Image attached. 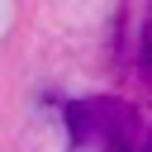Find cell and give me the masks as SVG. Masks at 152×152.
I'll return each mask as SVG.
<instances>
[{
	"mask_svg": "<svg viewBox=\"0 0 152 152\" xmlns=\"http://www.w3.org/2000/svg\"><path fill=\"white\" fill-rule=\"evenodd\" d=\"M66 133H71V142H81V147L100 142L104 152H128V147H133V133H138V114H133L124 100L90 95V100L66 104Z\"/></svg>",
	"mask_w": 152,
	"mask_h": 152,
	"instance_id": "obj_1",
	"label": "cell"
},
{
	"mask_svg": "<svg viewBox=\"0 0 152 152\" xmlns=\"http://www.w3.org/2000/svg\"><path fill=\"white\" fill-rule=\"evenodd\" d=\"M147 152H152V142H147Z\"/></svg>",
	"mask_w": 152,
	"mask_h": 152,
	"instance_id": "obj_3",
	"label": "cell"
},
{
	"mask_svg": "<svg viewBox=\"0 0 152 152\" xmlns=\"http://www.w3.org/2000/svg\"><path fill=\"white\" fill-rule=\"evenodd\" d=\"M142 66H147V76H152V19H147V43H142Z\"/></svg>",
	"mask_w": 152,
	"mask_h": 152,
	"instance_id": "obj_2",
	"label": "cell"
}]
</instances>
